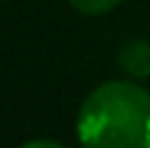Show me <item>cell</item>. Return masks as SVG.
<instances>
[{
	"label": "cell",
	"mask_w": 150,
	"mask_h": 148,
	"mask_svg": "<svg viewBox=\"0 0 150 148\" xmlns=\"http://www.w3.org/2000/svg\"><path fill=\"white\" fill-rule=\"evenodd\" d=\"M76 133L84 146L150 148V94L130 82H106L86 96Z\"/></svg>",
	"instance_id": "1"
},
{
	"label": "cell",
	"mask_w": 150,
	"mask_h": 148,
	"mask_svg": "<svg viewBox=\"0 0 150 148\" xmlns=\"http://www.w3.org/2000/svg\"><path fill=\"white\" fill-rule=\"evenodd\" d=\"M118 64L130 77H148L150 74V42L145 40H130L118 52Z\"/></svg>",
	"instance_id": "2"
},
{
	"label": "cell",
	"mask_w": 150,
	"mask_h": 148,
	"mask_svg": "<svg viewBox=\"0 0 150 148\" xmlns=\"http://www.w3.org/2000/svg\"><path fill=\"white\" fill-rule=\"evenodd\" d=\"M71 8L84 12V15H106L116 8L121 0H69Z\"/></svg>",
	"instance_id": "3"
}]
</instances>
